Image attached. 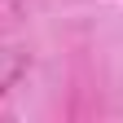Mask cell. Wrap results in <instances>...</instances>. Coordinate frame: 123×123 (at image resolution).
I'll return each instance as SVG.
<instances>
[]
</instances>
